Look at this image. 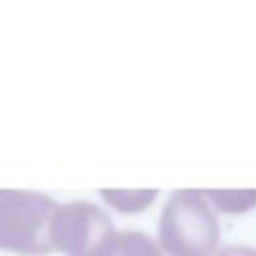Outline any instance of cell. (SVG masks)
Listing matches in <instances>:
<instances>
[{
  "label": "cell",
  "instance_id": "6da1fadb",
  "mask_svg": "<svg viewBox=\"0 0 256 256\" xmlns=\"http://www.w3.org/2000/svg\"><path fill=\"white\" fill-rule=\"evenodd\" d=\"M160 248L168 256H212L220 224L204 190H176L158 220Z\"/></svg>",
  "mask_w": 256,
  "mask_h": 256
},
{
  "label": "cell",
  "instance_id": "7a4b0ae2",
  "mask_svg": "<svg viewBox=\"0 0 256 256\" xmlns=\"http://www.w3.org/2000/svg\"><path fill=\"white\" fill-rule=\"evenodd\" d=\"M58 202L42 192L0 188V250L44 256L52 246V218Z\"/></svg>",
  "mask_w": 256,
  "mask_h": 256
},
{
  "label": "cell",
  "instance_id": "3957f363",
  "mask_svg": "<svg viewBox=\"0 0 256 256\" xmlns=\"http://www.w3.org/2000/svg\"><path fill=\"white\" fill-rule=\"evenodd\" d=\"M116 234L108 212L86 200L58 204L52 218V246L66 256H104Z\"/></svg>",
  "mask_w": 256,
  "mask_h": 256
},
{
  "label": "cell",
  "instance_id": "277c9868",
  "mask_svg": "<svg viewBox=\"0 0 256 256\" xmlns=\"http://www.w3.org/2000/svg\"><path fill=\"white\" fill-rule=\"evenodd\" d=\"M104 256H164L160 246L140 230H122Z\"/></svg>",
  "mask_w": 256,
  "mask_h": 256
},
{
  "label": "cell",
  "instance_id": "5b68a950",
  "mask_svg": "<svg viewBox=\"0 0 256 256\" xmlns=\"http://www.w3.org/2000/svg\"><path fill=\"white\" fill-rule=\"evenodd\" d=\"M208 202L226 214L248 212L256 206V190H204Z\"/></svg>",
  "mask_w": 256,
  "mask_h": 256
},
{
  "label": "cell",
  "instance_id": "8992f818",
  "mask_svg": "<svg viewBox=\"0 0 256 256\" xmlns=\"http://www.w3.org/2000/svg\"><path fill=\"white\" fill-rule=\"evenodd\" d=\"M100 194L112 208L124 214L146 210L156 198V190H100Z\"/></svg>",
  "mask_w": 256,
  "mask_h": 256
},
{
  "label": "cell",
  "instance_id": "52a82bcc",
  "mask_svg": "<svg viewBox=\"0 0 256 256\" xmlns=\"http://www.w3.org/2000/svg\"><path fill=\"white\" fill-rule=\"evenodd\" d=\"M214 256H256V248L246 244H226Z\"/></svg>",
  "mask_w": 256,
  "mask_h": 256
}]
</instances>
